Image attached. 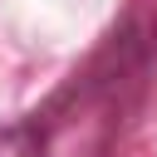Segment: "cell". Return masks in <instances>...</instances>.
Wrapping results in <instances>:
<instances>
[{
  "mask_svg": "<svg viewBox=\"0 0 157 157\" xmlns=\"http://www.w3.org/2000/svg\"><path fill=\"white\" fill-rule=\"evenodd\" d=\"M0 157H44V147L34 142V132L15 128V132H0Z\"/></svg>",
  "mask_w": 157,
  "mask_h": 157,
  "instance_id": "cell-1",
  "label": "cell"
}]
</instances>
